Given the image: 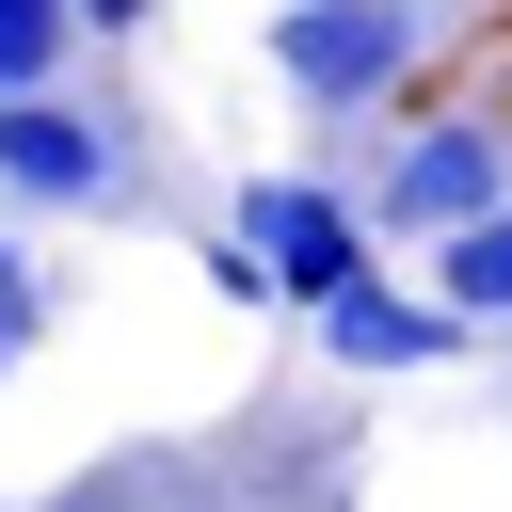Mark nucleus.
<instances>
[{"label": "nucleus", "instance_id": "obj_5", "mask_svg": "<svg viewBox=\"0 0 512 512\" xmlns=\"http://www.w3.org/2000/svg\"><path fill=\"white\" fill-rule=\"evenodd\" d=\"M464 336H480L464 304H432V288H384V272H352V288L320 304V352H336V368H448Z\"/></svg>", "mask_w": 512, "mask_h": 512}, {"label": "nucleus", "instance_id": "obj_10", "mask_svg": "<svg viewBox=\"0 0 512 512\" xmlns=\"http://www.w3.org/2000/svg\"><path fill=\"white\" fill-rule=\"evenodd\" d=\"M48 512H128V480H64V496H48Z\"/></svg>", "mask_w": 512, "mask_h": 512}, {"label": "nucleus", "instance_id": "obj_7", "mask_svg": "<svg viewBox=\"0 0 512 512\" xmlns=\"http://www.w3.org/2000/svg\"><path fill=\"white\" fill-rule=\"evenodd\" d=\"M64 32H80V0H0V96H32L64 64Z\"/></svg>", "mask_w": 512, "mask_h": 512}, {"label": "nucleus", "instance_id": "obj_9", "mask_svg": "<svg viewBox=\"0 0 512 512\" xmlns=\"http://www.w3.org/2000/svg\"><path fill=\"white\" fill-rule=\"evenodd\" d=\"M144 16H160V0H80V32H112V48H128Z\"/></svg>", "mask_w": 512, "mask_h": 512}, {"label": "nucleus", "instance_id": "obj_3", "mask_svg": "<svg viewBox=\"0 0 512 512\" xmlns=\"http://www.w3.org/2000/svg\"><path fill=\"white\" fill-rule=\"evenodd\" d=\"M480 208H512V128L496 112H432V128H400V160L368 192V240H448Z\"/></svg>", "mask_w": 512, "mask_h": 512}, {"label": "nucleus", "instance_id": "obj_2", "mask_svg": "<svg viewBox=\"0 0 512 512\" xmlns=\"http://www.w3.org/2000/svg\"><path fill=\"white\" fill-rule=\"evenodd\" d=\"M272 80L304 112H384L416 80V0H288L272 16Z\"/></svg>", "mask_w": 512, "mask_h": 512}, {"label": "nucleus", "instance_id": "obj_4", "mask_svg": "<svg viewBox=\"0 0 512 512\" xmlns=\"http://www.w3.org/2000/svg\"><path fill=\"white\" fill-rule=\"evenodd\" d=\"M128 160H112V128L80 112V96H0V208H96Z\"/></svg>", "mask_w": 512, "mask_h": 512}, {"label": "nucleus", "instance_id": "obj_1", "mask_svg": "<svg viewBox=\"0 0 512 512\" xmlns=\"http://www.w3.org/2000/svg\"><path fill=\"white\" fill-rule=\"evenodd\" d=\"M224 224H240L256 288H272V304H304V320H320L352 272H384L368 208H352V192H320V176H240V208H224Z\"/></svg>", "mask_w": 512, "mask_h": 512}, {"label": "nucleus", "instance_id": "obj_6", "mask_svg": "<svg viewBox=\"0 0 512 512\" xmlns=\"http://www.w3.org/2000/svg\"><path fill=\"white\" fill-rule=\"evenodd\" d=\"M416 256H432V304H464L480 336H512V208H480V224H448Z\"/></svg>", "mask_w": 512, "mask_h": 512}, {"label": "nucleus", "instance_id": "obj_8", "mask_svg": "<svg viewBox=\"0 0 512 512\" xmlns=\"http://www.w3.org/2000/svg\"><path fill=\"white\" fill-rule=\"evenodd\" d=\"M48 304H64V288H48V256H32V240H0V352H32V336H48Z\"/></svg>", "mask_w": 512, "mask_h": 512}, {"label": "nucleus", "instance_id": "obj_11", "mask_svg": "<svg viewBox=\"0 0 512 512\" xmlns=\"http://www.w3.org/2000/svg\"><path fill=\"white\" fill-rule=\"evenodd\" d=\"M0 368H16V352H0Z\"/></svg>", "mask_w": 512, "mask_h": 512}]
</instances>
